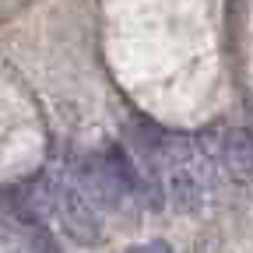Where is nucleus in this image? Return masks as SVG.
Returning <instances> with one entry per match:
<instances>
[{
	"label": "nucleus",
	"instance_id": "obj_2",
	"mask_svg": "<svg viewBox=\"0 0 253 253\" xmlns=\"http://www.w3.org/2000/svg\"><path fill=\"white\" fill-rule=\"evenodd\" d=\"M46 204L56 214L60 229L67 232L78 246H95L102 239V225H99V218H95V208H91V201L84 197V190L78 183H71V179L49 183Z\"/></svg>",
	"mask_w": 253,
	"mask_h": 253
},
{
	"label": "nucleus",
	"instance_id": "obj_1",
	"mask_svg": "<svg viewBox=\"0 0 253 253\" xmlns=\"http://www.w3.org/2000/svg\"><path fill=\"white\" fill-rule=\"evenodd\" d=\"M84 197L95 204H106V208H120L123 201L137 197V172H134V162L130 155H123L120 148H109L102 155H91L81 162L78 169V179H74Z\"/></svg>",
	"mask_w": 253,
	"mask_h": 253
},
{
	"label": "nucleus",
	"instance_id": "obj_3",
	"mask_svg": "<svg viewBox=\"0 0 253 253\" xmlns=\"http://www.w3.org/2000/svg\"><path fill=\"white\" fill-rule=\"evenodd\" d=\"M221 162L236 179H253V130H229L221 141Z\"/></svg>",
	"mask_w": 253,
	"mask_h": 253
},
{
	"label": "nucleus",
	"instance_id": "obj_4",
	"mask_svg": "<svg viewBox=\"0 0 253 253\" xmlns=\"http://www.w3.org/2000/svg\"><path fill=\"white\" fill-rule=\"evenodd\" d=\"M126 253H172V246L162 243V239H151V243H137V246H130Z\"/></svg>",
	"mask_w": 253,
	"mask_h": 253
}]
</instances>
